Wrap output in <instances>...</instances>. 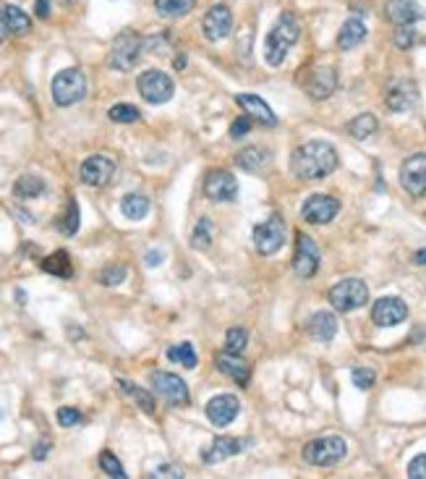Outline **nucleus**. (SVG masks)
<instances>
[{"mask_svg":"<svg viewBox=\"0 0 426 479\" xmlns=\"http://www.w3.org/2000/svg\"><path fill=\"white\" fill-rule=\"evenodd\" d=\"M290 168L298 179L304 181H322L337 168V150L325 139H311L301 144L293 158H290Z\"/></svg>","mask_w":426,"mask_h":479,"instance_id":"f257e3e1","label":"nucleus"},{"mask_svg":"<svg viewBox=\"0 0 426 479\" xmlns=\"http://www.w3.org/2000/svg\"><path fill=\"white\" fill-rule=\"evenodd\" d=\"M298 37H301V27H298V21L293 19V13H283L267 34V42H264V60H267L269 66H280V63L285 60L287 50L298 42Z\"/></svg>","mask_w":426,"mask_h":479,"instance_id":"f03ea898","label":"nucleus"},{"mask_svg":"<svg viewBox=\"0 0 426 479\" xmlns=\"http://www.w3.org/2000/svg\"><path fill=\"white\" fill-rule=\"evenodd\" d=\"M52 102L58 108H71L87 97V79L79 69H63L52 79Z\"/></svg>","mask_w":426,"mask_h":479,"instance_id":"7ed1b4c3","label":"nucleus"},{"mask_svg":"<svg viewBox=\"0 0 426 479\" xmlns=\"http://www.w3.org/2000/svg\"><path fill=\"white\" fill-rule=\"evenodd\" d=\"M327 296H329V304H332L337 312L348 314V312L361 310V307L369 301V286L361 278H346V280H340V283H335V286L329 289Z\"/></svg>","mask_w":426,"mask_h":479,"instance_id":"20e7f679","label":"nucleus"},{"mask_svg":"<svg viewBox=\"0 0 426 479\" xmlns=\"http://www.w3.org/2000/svg\"><path fill=\"white\" fill-rule=\"evenodd\" d=\"M348 443L340 435H327V438L311 440L304 448V461L311 466H335L346 459Z\"/></svg>","mask_w":426,"mask_h":479,"instance_id":"39448f33","label":"nucleus"},{"mask_svg":"<svg viewBox=\"0 0 426 479\" xmlns=\"http://www.w3.org/2000/svg\"><path fill=\"white\" fill-rule=\"evenodd\" d=\"M141 48H144V40H141L136 32H120L118 37L113 40V48H110V55H108L110 69L131 71L139 63Z\"/></svg>","mask_w":426,"mask_h":479,"instance_id":"423d86ee","label":"nucleus"},{"mask_svg":"<svg viewBox=\"0 0 426 479\" xmlns=\"http://www.w3.org/2000/svg\"><path fill=\"white\" fill-rule=\"evenodd\" d=\"M285 220L278 218V215H272L267 218L264 223H259L257 228H254V247L262 257H272V254H278L283 249V244H285Z\"/></svg>","mask_w":426,"mask_h":479,"instance_id":"0eeeda50","label":"nucleus"},{"mask_svg":"<svg viewBox=\"0 0 426 479\" xmlns=\"http://www.w3.org/2000/svg\"><path fill=\"white\" fill-rule=\"evenodd\" d=\"M176 92V84L170 79L168 74H162L157 69H149L139 76V95L149 105H162L168 102Z\"/></svg>","mask_w":426,"mask_h":479,"instance_id":"6e6552de","label":"nucleus"},{"mask_svg":"<svg viewBox=\"0 0 426 479\" xmlns=\"http://www.w3.org/2000/svg\"><path fill=\"white\" fill-rule=\"evenodd\" d=\"M149 385L162 401H168L170 406H186L189 403V385L170 372H152L149 375Z\"/></svg>","mask_w":426,"mask_h":479,"instance_id":"1a4fd4ad","label":"nucleus"},{"mask_svg":"<svg viewBox=\"0 0 426 479\" xmlns=\"http://www.w3.org/2000/svg\"><path fill=\"white\" fill-rule=\"evenodd\" d=\"M337 212H340V202L329 194H311L301 204V218L311 225H327L337 218Z\"/></svg>","mask_w":426,"mask_h":479,"instance_id":"9d476101","label":"nucleus"},{"mask_svg":"<svg viewBox=\"0 0 426 479\" xmlns=\"http://www.w3.org/2000/svg\"><path fill=\"white\" fill-rule=\"evenodd\" d=\"M400 186H403L413 200L426 197V155L424 152L411 155V158L400 165Z\"/></svg>","mask_w":426,"mask_h":479,"instance_id":"9b49d317","label":"nucleus"},{"mask_svg":"<svg viewBox=\"0 0 426 479\" xmlns=\"http://www.w3.org/2000/svg\"><path fill=\"white\" fill-rule=\"evenodd\" d=\"M79 176L87 186L102 189V186H108L110 181H113V176H115V160L108 158V155H90V158L81 162Z\"/></svg>","mask_w":426,"mask_h":479,"instance_id":"f8f14e48","label":"nucleus"},{"mask_svg":"<svg viewBox=\"0 0 426 479\" xmlns=\"http://www.w3.org/2000/svg\"><path fill=\"white\" fill-rule=\"evenodd\" d=\"M293 270H296L298 278H314L319 270V247L317 241L301 233L296 244V254H293Z\"/></svg>","mask_w":426,"mask_h":479,"instance_id":"ddd939ff","label":"nucleus"},{"mask_svg":"<svg viewBox=\"0 0 426 479\" xmlns=\"http://www.w3.org/2000/svg\"><path fill=\"white\" fill-rule=\"evenodd\" d=\"M408 317V304L400 296H382L371 307V319L377 328H395Z\"/></svg>","mask_w":426,"mask_h":479,"instance_id":"4468645a","label":"nucleus"},{"mask_svg":"<svg viewBox=\"0 0 426 479\" xmlns=\"http://www.w3.org/2000/svg\"><path fill=\"white\" fill-rule=\"evenodd\" d=\"M204 194L212 202H233L238 197V181L230 170H209L204 179Z\"/></svg>","mask_w":426,"mask_h":479,"instance_id":"2eb2a0df","label":"nucleus"},{"mask_svg":"<svg viewBox=\"0 0 426 479\" xmlns=\"http://www.w3.org/2000/svg\"><path fill=\"white\" fill-rule=\"evenodd\" d=\"M201 32L209 42L225 40L230 32H233V13L228 6H212L207 11V16L201 21Z\"/></svg>","mask_w":426,"mask_h":479,"instance_id":"dca6fc26","label":"nucleus"},{"mask_svg":"<svg viewBox=\"0 0 426 479\" xmlns=\"http://www.w3.org/2000/svg\"><path fill=\"white\" fill-rule=\"evenodd\" d=\"M204 411H207V419L215 427H228L230 422L238 417V411H241V401L236 396H230V393H220V396L207 401Z\"/></svg>","mask_w":426,"mask_h":479,"instance_id":"f3484780","label":"nucleus"},{"mask_svg":"<svg viewBox=\"0 0 426 479\" xmlns=\"http://www.w3.org/2000/svg\"><path fill=\"white\" fill-rule=\"evenodd\" d=\"M337 90V74L335 69H327V66H319L308 74L306 79V92L311 100H327L332 97V92Z\"/></svg>","mask_w":426,"mask_h":479,"instance_id":"a211bd4d","label":"nucleus"},{"mask_svg":"<svg viewBox=\"0 0 426 479\" xmlns=\"http://www.w3.org/2000/svg\"><path fill=\"white\" fill-rule=\"evenodd\" d=\"M246 445H248V443H243V440L230 438V435H222V438L212 440V445H209V448L201 453V461H204V464H220V461L238 456V453L246 448Z\"/></svg>","mask_w":426,"mask_h":479,"instance_id":"6ab92c4d","label":"nucleus"},{"mask_svg":"<svg viewBox=\"0 0 426 479\" xmlns=\"http://www.w3.org/2000/svg\"><path fill=\"white\" fill-rule=\"evenodd\" d=\"M385 13L395 27H411L421 19V8L416 0H387Z\"/></svg>","mask_w":426,"mask_h":479,"instance_id":"aec40b11","label":"nucleus"},{"mask_svg":"<svg viewBox=\"0 0 426 479\" xmlns=\"http://www.w3.org/2000/svg\"><path fill=\"white\" fill-rule=\"evenodd\" d=\"M236 102L243 108L246 116L257 118L259 123H264V126H278V116H275V110L269 108L262 97H257V95H248V92L246 95H236Z\"/></svg>","mask_w":426,"mask_h":479,"instance_id":"412c9836","label":"nucleus"},{"mask_svg":"<svg viewBox=\"0 0 426 479\" xmlns=\"http://www.w3.org/2000/svg\"><path fill=\"white\" fill-rule=\"evenodd\" d=\"M367 40V24L361 19H348L337 32V48L340 50H353Z\"/></svg>","mask_w":426,"mask_h":479,"instance_id":"4be33fe9","label":"nucleus"},{"mask_svg":"<svg viewBox=\"0 0 426 479\" xmlns=\"http://www.w3.org/2000/svg\"><path fill=\"white\" fill-rule=\"evenodd\" d=\"M308 333L322 343H329L337 335V317L327 310L317 312L314 317L308 319Z\"/></svg>","mask_w":426,"mask_h":479,"instance_id":"5701e85b","label":"nucleus"},{"mask_svg":"<svg viewBox=\"0 0 426 479\" xmlns=\"http://www.w3.org/2000/svg\"><path fill=\"white\" fill-rule=\"evenodd\" d=\"M218 370L222 372V375H228V377H233L243 388V385H248V377H251V370H248L246 361H241V356H233V354H225V356H218Z\"/></svg>","mask_w":426,"mask_h":479,"instance_id":"b1692460","label":"nucleus"},{"mask_svg":"<svg viewBox=\"0 0 426 479\" xmlns=\"http://www.w3.org/2000/svg\"><path fill=\"white\" fill-rule=\"evenodd\" d=\"M413 102H416V90H413V84H408V81H400V84H395L392 90L387 92V108L395 110V113L408 110Z\"/></svg>","mask_w":426,"mask_h":479,"instance_id":"393cba45","label":"nucleus"},{"mask_svg":"<svg viewBox=\"0 0 426 479\" xmlns=\"http://www.w3.org/2000/svg\"><path fill=\"white\" fill-rule=\"evenodd\" d=\"M3 19H6V29H8L10 34L24 37V34H29L31 32V19L19 8V6H6V8H3Z\"/></svg>","mask_w":426,"mask_h":479,"instance_id":"a878e982","label":"nucleus"},{"mask_svg":"<svg viewBox=\"0 0 426 479\" xmlns=\"http://www.w3.org/2000/svg\"><path fill=\"white\" fill-rule=\"evenodd\" d=\"M197 6V0H155V11L162 19H180L191 13Z\"/></svg>","mask_w":426,"mask_h":479,"instance_id":"bb28decb","label":"nucleus"},{"mask_svg":"<svg viewBox=\"0 0 426 479\" xmlns=\"http://www.w3.org/2000/svg\"><path fill=\"white\" fill-rule=\"evenodd\" d=\"M120 212L129 220H144L149 212V200L144 194H126L120 200Z\"/></svg>","mask_w":426,"mask_h":479,"instance_id":"cd10ccee","label":"nucleus"},{"mask_svg":"<svg viewBox=\"0 0 426 479\" xmlns=\"http://www.w3.org/2000/svg\"><path fill=\"white\" fill-rule=\"evenodd\" d=\"M377 116H371V113H361L356 118L348 123V134L353 137V139L364 141L369 137H374V131H377Z\"/></svg>","mask_w":426,"mask_h":479,"instance_id":"c85d7f7f","label":"nucleus"},{"mask_svg":"<svg viewBox=\"0 0 426 479\" xmlns=\"http://www.w3.org/2000/svg\"><path fill=\"white\" fill-rule=\"evenodd\" d=\"M267 150H262V147H246L243 152H238L236 155V165L241 170H246V173H254L259 170L264 162H267Z\"/></svg>","mask_w":426,"mask_h":479,"instance_id":"c756f323","label":"nucleus"},{"mask_svg":"<svg viewBox=\"0 0 426 479\" xmlns=\"http://www.w3.org/2000/svg\"><path fill=\"white\" fill-rule=\"evenodd\" d=\"M40 194H45V181L40 176H21L13 183V197H19V200H34Z\"/></svg>","mask_w":426,"mask_h":479,"instance_id":"7c9ffc66","label":"nucleus"},{"mask_svg":"<svg viewBox=\"0 0 426 479\" xmlns=\"http://www.w3.org/2000/svg\"><path fill=\"white\" fill-rule=\"evenodd\" d=\"M42 270L50 272V275H58V278H71L73 275V265H71V257L66 251H55V254H50L48 260H42Z\"/></svg>","mask_w":426,"mask_h":479,"instance_id":"2f4dec72","label":"nucleus"},{"mask_svg":"<svg viewBox=\"0 0 426 479\" xmlns=\"http://www.w3.org/2000/svg\"><path fill=\"white\" fill-rule=\"evenodd\" d=\"M212 233H215V228H212V220L209 218H199L197 225H194V230H191V247L199 251H204L212 247Z\"/></svg>","mask_w":426,"mask_h":479,"instance_id":"473e14b6","label":"nucleus"},{"mask_svg":"<svg viewBox=\"0 0 426 479\" xmlns=\"http://www.w3.org/2000/svg\"><path fill=\"white\" fill-rule=\"evenodd\" d=\"M118 385L126 396H131V398L139 403V409H144L147 414L155 411V398H152V393H147L144 388H139V385H134V382H129V380H123V377H118Z\"/></svg>","mask_w":426,"mask_h":479,"instance_id":"72a5a7b5","label":"nucleus"},{"mask_svg":"<svg viewBox=\"0 0 426 479\" xmlns=\"http://www.w3.org/2000/svg\"><path fill=\"white\" fill-rule=\"evenodd\" d=\"M168 359L176 361V364H180V367H186V370H194L197 367V351H194V346H191L189 340H183V343H178V346H170L168 349Z\"/></svg>","mask_w":426,"mask_h":479,"instance_id":"f704fd0d","label":"nucleus"},{"mask_svg":"<svg viewBox=\"0 0 426 479\" xmlns=\"http://www.w3.org/2000/svg\"><path fill=\"white\" fill-rule=\"evenodd\" d=\"M248 343V333L246 328H230L225 333V354H233V356H241L246 351Z\"/></svg>","mask_w":426,"mask_h":479,"instance_id":"c9c22d12","label":"nucleus"},{"mask_svg":"<svg viewBox=\"0 0 426 479\" xmlns=\"http://www.w3.org/2000/svg\"><path fill=\"white\" fill-rule=\"evenodd\" d=\"M58 228L66 233V236H73L76 230H79V204H76V200L71 197L69 204H66V215L58 220Z\"/></svg>","mask_w":426,"mask_h":479,"instance_id":"e433bc0d","label":"nucleus"},{"mask_svg":"<svg viewBox=\"0 0 426 479\" xmlns=\"http://www.w3.org/2000/svg\"><path fill=\"white\" fill-rule=\"evenodd\" d=\"M108 118L113 123H136L141 118L139 108H134V105H126V102H120V105H113L108 110Z\"/></svg>","mask_w":426,"mask_h":479,"instance_id":"4c0bfd02","label":"nucleus"},{"mask_svg":"<svg viewBox=\"0 0 426 479\" xmlns=\"http://www.w3.org/2000/svg\"><path fill=\"white\" fill-rule=\"evenodd\" d=\"M99 469L105 471L108 477H118V479H126V471H123V464H120L110 450H102L99 453Z\"/></svg>","mask_w":426,"mask_h":479,"instance_id":"58836bf2","label":"nucleus"},{"mask_svg":"<svg viewBox=\"0 0 426 479\" xmlns=\"http://www.w3.org/2000/svg\"><path fill=\"white\" fill-rule=\"evenodd\" d=\"M126 275H129L126 265H108V268L99 272V283L102 286H120L126 280Z\"/></svg>","mask_w":426,"mask_h":479,"instance_id":"ea45409f","label":"nucleus"},{"mask_svg":"<svg viewBox=\"0 0 426 479\" xmlns=\"http://www.w3.org/2000/svg\"><path fill=\"white\" fill-rule=\"evenodd\" d=\"M350 380H353V385L358 390H369L374 385L377 375H374V370H369V367H356V370L350 372Z\"/></svg>","mask_w":426,"mask_h":479,"instance_id":"a19ab883","label":"nucleus"},{"mask_svg":"<svg viewBox=\"0 0 426 479\" xmlns=\"http://www.w3.org/2000/svg\"><path fill=\"white\" fill-rule=\"evenodd\" d=\"M81 422V411L73 409V406H63L58 409V424L60 427H73V424H79Z\"/></svg>","mask_w":426,"mask_h":479,"instance_id":"79ce46f5","label":"nucleus"},{"mask_svg":"<svg viewBox=\"0 0 426 479\" xmlns=\"http://www.w3.org/2000/svg\"><path fill=\"white\" fill-rule=\"evenodd\" d=\"M413 42H416V32H413V27H397L395 45L400 48V50H408Z\"/></svg>","mask_w":426,"mask_h":479,"instance_id":"37998d69","label":"nucleus"},{"mask_svg":"<svg viewBox=\"0 0 426 479\" xmlns=\"http://www.w3.org/2000/svg\"><path fill=\"white\" fill-rule=\"evenodd\" d=\"M408 477L411 479H426V453L416 456V459L408 464Z\"/></svg>","mask_w":426,"mask_h":479,"instance_id":"c03bdc74","label":"nucleus"},{"mask_svg":"<svg viewBox=\"0 0 426 479\" xmlns=\"http://www.w3.org/2000/svg\"><path fill=\"white\" fill-rule=\"evenodd\" d=\"M251 131V116H241V118L230 126V139H241L243 134H248Z\"/></svg>","mask_w":426,"mask_h":479,"instance_id":"a18cd8bd","label":"nucleus"},{"mask_svg":"<svg viewBox=\"0 0 426 479\" xmlns=\"http://www.w3.org/2000/svg\"><path fill=\"white\" fill-rule=\"evenodd\" d=\"M152 477H170V479H180L183 477V469L180 466H173V464H162L157 469L152 471Z\"/></svg>","mask_w":426,"mask_h":479,"instance_id":"49530a36","label":"nucleus"},{"mask_svg":"<svg viewBox=\"0 0 426 479\" xmlns=\"http://www.w3.org/2000/svg\"><path fill=\"white\" fill-rule=\"evenodd\" d=\"M162 260H165V251H159V249H149L147 254H144V265H147V268H159Z\"/></svg>","mask_w":426,"mask_h":479,"instance_id":"de8ad7c7","label":"nucleus"},{"mask_svg":"<svg viewBox=\"0 0 426 479\" xmlns=\"http://www.w3.org/2000/svg\"><path fill=\"white\" fill-rule=\"evenodd\" d=\"M48 453H50V440H42V443L34 445V453H31V456H34V461H45L48 459Z\"/></svg>","mask_w":426,"mask_h":479,"instance_id":"09e8293b","label":"nucleus"},{"mask_svg":"<svg viewBox=\"0 0 426 479\" xmlns=\"http://www.w3.org/2000/svg\"><path fill=\"white\" fill-rule=\"evenodd\" d=\"M34 11H37V16H40V19H50V0H37Z\"/></svg>","mask_w":426,"mask_h":479,"instance_id":"8fccbe9b","label":"nucleus"},{"mask_svg":"<svg viewBox=\"0 0 426 479\" xmlns=\"http://www.w3.org/2000/svg\"><path fill=\"white\" fill-rule=\"evenodd\" d=\"M413 265H426V249H418L413 254Z\"/></svg>","mask_w":426,"mask_h":479,"instance_id":"3c124183","label":"nucleus"},{"mask_svg":"<svg viewBox=\"0 0 426 479\" xmlns=\"http://www.w3.org/2000/svg\"><path fill=\"white\" fill-rule=\"evenodd\" d=\"M6 34H8V29H6V19H3V11H0V42L6 40Z\"/></svg>","mask_w":426,"mask_h":479,"instance_id":"603ef678","label":"nucleus"},{"mask_svg":"<svg viewBox=\"0 0 426 479\" xmlns=\"http://www.w3.org/2000/svg\"><path fill=\"white\" fill-rule=\"evenodd\" d=\"M176 69H186V55H178V58H176Z\"/></svg>","mask_w":426,"mask_h":479,"instance_id":"864d4df0","label":"nucleus"},{"mask_svg":"<svg viewBox=\"0 0 426 479\" xmlns=\"http://www.w3.org/2000/svg\"><path fill=\"white\" fill-rule=\"evenodd\" d=\"M0 419H3V411H0Z\"/></svg>","mask_w":426,"mask_h":479,"instance_id":"5fc2aeb1","label":"nucleus"}]
</instances>
